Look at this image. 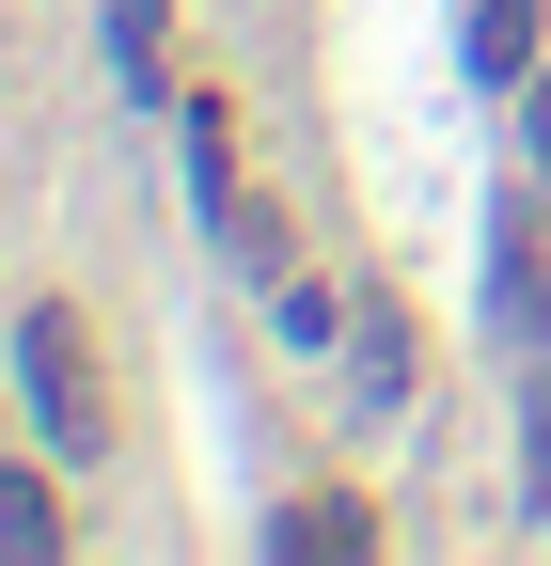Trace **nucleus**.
Wrapping results in <instances>:
<instances>
[{
	"mask_svg": "<svg viewBox=\"0 0 551 566\" xmlns=\"http://www.w3.org/2000/svg\"><path fill=\"white\" fill-rule=\"evenodd\" d=\"M0 551H63V504H48V472H0Z\"/></svg>",
	"mask_w": 551,
	"mask_h": 566,
	"instance_id": "obj_5",
	"label": "nucleus"
},
{
	"mask_svg": "<svg viewBox=\"0 0 551 566\" xmlns=\"http://www.w3.org/2000/svg\"><path fill=\"white\" fill-rule=\"evenodd\" d=\"M489 300H505V331H520V346H551V268H536V221H520V205L489 221Z\"/></svg>",
	"mask_w": 551,
	"mask_h": 566,
	"instance_id": "obj_2",
	"label": "nucleus"
},
{
	"mask_svg": "<svg viewBox=\"0 0 551 566\" xmlns=\"http://www.w3.org/2000/svg\"><path fill=\"white\" fill-rule=\"evenodd\" d=\"M472 80H536V0H472Z\"/></svg>",
	"mask_w": 551,
	"mask_h": 566,
	"instance_id": "obj_3",
	"label": "nucleus"
},
{
	"mask_svg": "<svg viewBox=\"0 0 551 566\" xmlns=\"http://www.w3.org/2000/svg\"><path fill=\"white\" fill-rule=\"evenodd\" d=\"M17 363H32V424H48L63 457H95V363H80V315L32 300V315H17Z\"/></svg>",
	"mask_w": 551,
	"mask_h": 566,
	"instance_id": "obj_1",
	"label": "nucleus"
},
{
	"mask_svg": "<svg viewBox=\"0 0 551 566\" xmlns=\"http://www.w3.org/2000/svg\"><path fill=\"white\" fill-rule=\"evenodd\" d=\"M347 346H363V394L394 409V394H409V315H394V300H363V315H347Z\"/></svg>",
	"mask_w": 551,
	"mask_h": 566,
	"instance_id": "obj_4",
	"label": "nucleus"
},
{
	"mask_svg": "<svg viewBox=\"0 0 551 566\" xmlns=\"http://www.w3.org/2000/svg\"><path fill=\"white\" fill-rule=\"evenodd\" d=\"M221 252H237L252 283H284V221H268V205H221Z\"/></svg>",
	"mask_w": 551,
	"mask_h": 566,
	"instance_id": "obj_7",
	"label": "nucleus"
},
{
	"mask_svg": "<svg viewBox=\"0 0 551 566\" xmlns=\"http://www.w3.org/2000/svg\"><path fill=\"white\" fill-rule=\"evenodd\" d=\"M284 551H378V504H284Z\"/></svg>",
	"mask_w": 551,
	"mask_h": 566,
	"instance_id": "obj_6",
	"label": "nucleus"
},
{
	"mask_svg": "<svg viewBox=\"0 0 551 566\" xmlns=\"http://www.w3.org/2000/svg\"><path fill=\"white\" fill-rule=\"evenodd\" d=\"M536 174H551V80H536Z\"/></svg>",
	"mask_w": 551,
	"mask_h": 566,
	"instance_id": "obj_9",
	"label": "nucleus"
},
{
	"mask_svg": "<svg viewBox=\"0 0 551 566\" xmlns=\"http://www.w3.org/2000/svg\"><path fill=\"white\" fill-rule=\"evenodd\" d=\"M536 488H551V363H536Z\"/></svg>",
	"mask_w": 551,
	"mask_h": 566,
	"instance_id": "obj_8",
	"label": "nucleus"
}]
</instances>
